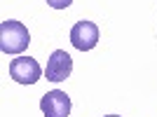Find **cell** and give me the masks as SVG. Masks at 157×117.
<instances>
[{
  "label": "cell",
  "mask_w": 157,
  "mask_h": 117,
  "mask_svg": "<svg viewBox=\"0 0 157 117\" xmlns=\"http://www.w3.org/2000/svg\"><path fill=\"white\" fill-rule=\"evenodd\" d=\"M105 117H122V115H105Z\"/></svg>",
  "instance_id": "cell-7"
},
{
  "label": "cell",
  "mask_w": 157,
  "mask_h": 117,
  "mask_svg": "<svg viewBox=\"0 0 157 117\" xmlns=\"http://www.w3.org/2000/svg\"><path fill=\"white\" fill-rule=\"evenodd\" d=\"M73 73V58L68 52L63 49H56V52L49 54V61H47L45 75L49 82H63L66 77H71Z\"/></svg>",
  "instance_id": "cell-5"
},
{
  "label": "cell",
  "mask_w": 157,
  "mask_h": 117,
  "mask_svg": "<svg viewBox=\"0 0 157 117\" xmlns=\"http://www.w3.org/2000/svg\"><path fill=\"white\" fill-rule=\"evenodd\" d=\"M71 42L75 49L80 52H89L98 45V26L94 21H78L75 26L71 28Z\"/></svg>",
  "instance_id": "cell-3"
},
{
  "label": "cell",
  "mask_w": 157,
  "mask_h": 117,
  "mask_svg": "<svg viewBox=\"0 0 157 117\" xmlns=\"http://www.w3.org/2000/svg\"><path fill=\"white\" fill-rule=\"evenodd\" d=\"M40 110L45 117H68L71 115V98L66 91H47L45 96L40 98Z\"/></svg>",
  "instance_id": "cell-4"
},
{
  "label": "cell",
  "mask_w": 157,
  "mask_h": 117,
  "mask_svg": "<svg viewBox=\"0 0 157 117\" xmlns=\"http://www.w3.org/2000/svg\"><path fill=\"white\" fill-rule=\"evenodd\" d=\"M10 77L19 85H35L42 77V68L31 56H17L10 61Z\"/></svg>",
  "instance_id": "cell-2"
},
{
  "label": "cell",
  "mask_w": 157,
  "mask_h": 117,
  "mask_svg": "<svg viewBox=\"0 0 157 117\" xmlns=\"http://www.w3.org/2000/svg\"><path fill=\"white\" fill-rule=\"evenodd\" d=\"M71 2H73V0H47V5L54 7V9H66Z\"/></svg>",
  "instance_id": "cell-6"
},
{
  "label": "cell",
  "mask_w": 157,
  "mask_h": 117,
  "mask_svg": "<svg viewBox=\"0 0 157 117\" xmlns=\"http://www.w3.org/2000/svg\"><path fill=\"white\" fill-rule=\"evenodd\" d=\"M31 45V33L21 21L7 19L0 24V49L5 54H21Z\"/></svg>",
  "instance_id": "cell-1"
}]
</instances>
